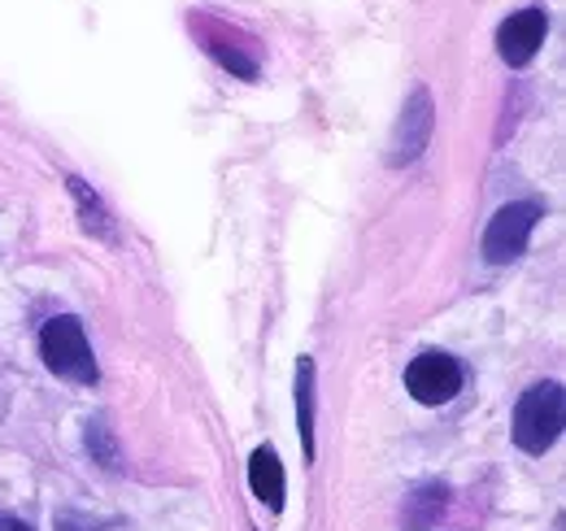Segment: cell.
<instances>
[{
    "label": "cell",
    "mask_w": 566,
    "mask_h": 531,
    "mask_svg": "<svg viewBox=\"0 0 566 531\" xmlns=\"http://www.w3.org/2000/svg\"><path fill=\"white\" fill-rule=\"evenodd\" d=\"M0 531H31L27 523H18V519H0Z\"/></svg>",
    "instance_id": "7c38bea8"
},
{
    "label": "cell",
    "mask_w": 566,
    "mask_h": 531,
    "mask_svg": "<svg viewBox=\"0 0 566 531\" xmlns=\"http://www.w3.org/2000/svg\"><path fill=\"white\" fill-rule=\"evenodd\" d=\"M71 192H74V201H78L83 227L92 231V235H101V240H114V227H109V214H105V205L96 201V192H87V183H83V179H71Z\"/></svg>",
    "instance_id": "9c48e42d"
},
{
    "label": "cell",
    "mask_w": 566,
    "mask_h": 531,
    "mask_svg": "<svg viewBox=\"0 0 566 531\" xmlns=\"http://www.w3.org/2000/svg\"><path fill=\"white\" fill-rule=\"evenodd\" d=\"M249 488L266 510H275V514L283 510V461L271 445H262L249 461Z\"/></svg>",
    "instance_id": "52a82bcc"
},
{
    "label": "cell",
    "mask_w": 566,
    "mask_h": 531,
    "mask_svg": "<svg viewBox=\"0 0 566 531\" xmlns=\"http://www.w3.org/2000/svg\"><path fill=\"white\" fill-rule=\"evenodd\" d=\"M296 423H301V449L314 457V362H296Z\"/></svg>",
    "instance_id": "ba28073f"
},
{
    "label": "cell",
    "mask_w": 566,
    "mask_h": 531,
    "mask_svg": "<svg viewBox=\"0 0 566 531\" xmlns=\"http://www.w3.org/2000/svg\"><path fill=\"white\" fill-rule=\"evenodd\" d=\"M87 449L101 457L105 466H118V457H114V449H109V440H105V427H101V423H92V427H87Z\"/></svg>",
    "instance_id": "8fae6325"
},
{
    "label": "cell",
    "mask_w": 566,
    "mask_h": 531,
    "mask_svg": "<svg viewBox=\"0 0 566 531\" xmlns=\"http://www.w3.org/2000/svg\"><path fill=\"white\" fill-rule=\"evenodd\" d=\"M210 53L227 66V71H235V75L244 78H258V62H249V57H240L235 49H222V44H210Z\"/></svg>",
    "instance_id": "30bf717a"
},
{
    "label": "cell",
    "mask_w": 566,
    "mask_h": 531,
    "mask_svg": "<svg viewBox=\"0 0 566 531\" xmlns=\"http://www.w3.org/2000/svg\"><path fill=\"white\" fill-rule=\"evenodd\" d=\"M545 31H549L545 9H518V13H510V18L496 26V53H501V62L514 66V71L527 66V62L541 53Z\"/></svg>",
    "instance_id": "8992f818"
},
{
    "label": "cell",
    "mask_w": 566,
    "mask_h": 531,
    "mask_svg": "<svg viewBox=\"0 0 566 531\" xmlns=\"http://www.w3.org/2000/svg\"><path fill=\"white\" fill-rule=\"evenodd\" d=\"M40 358H44V367L57 380L66 383L92 387V383L101 380L96 358H92V344H87V331H83V322L74 314H62V318H49L44 322V331H40Z\"/></svg>",
    "instance_id": "6da1fadb"
},
{
    "label": "cell",
    "mask_w": 566,
    "mask_h": 531,
    "mask_svg": "<svg viewBox=\"0 0 566 531\" xmlns=\"http://www.w3.org/2000/svg\"><path fill=\"white\" fill-rule=\"evenodd\" d=\"M406 392L419 401V405H449L458 392H462V367L440 353V349H427L419 353L410 367H406Z\"/></svg>",
    "instance_id": "277c9868"
},
{
    "label": "cell",
    "mask_w": 566,
    "mask_h": 531,
    "mask_svg": "<svg viewBox=\"0 0 566 531\" xmlns=\"http://www.w3.org/2000/svg\"><path fill=\"white\" fill-rule=\"evenodd\" d=\"M431 127H436V109H431V92L415 87V96L406 100L397 127H392V140H388V166H410L419 161L431 140Z\"/></svg>",
    "instance_id": "5b68a950"
},
{
    "label": "cell",
    "mask_w": 566,
    "mask_h": 531,
    "mask_svg": "<svg viewBox=\"0 0 566 531\" xmlns=\"http://www.w3.org/2000/svg\"><path fill=\"white\" fill-rule=\"evenodd\" d=\"M563 383H532L514 405V445L523 454H545L563 436Z\"/></svg>",
    "instance_id": "7a4b0ae2"
},
{
    "label": "cell",
    "mask_w": 566,
    "mask_h": 531,
    "mask_svg": "<svg viewBox=\"0 0 566 531\" xmlns=\"http://www.w3.org/2000/svg\"><path fill=\"white\" fill-rule=\"evenodd\" d=\"M536 223H541V205L536 201H514V205L496 210L489 231H484V257L493 266H510L514 257H523Z\"/></svg>",
    "instance_id": "3957f363"
}]
</instances>
